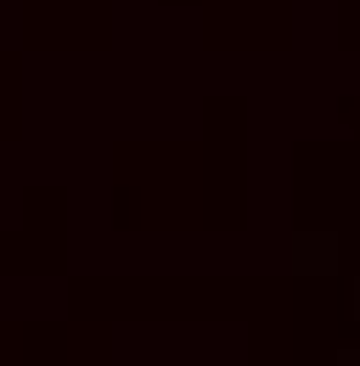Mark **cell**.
<instances>
[{
    "instance_id": "1",
    "label": "cell",
    "mask_w": 360,
    "mask_h": 366,
    "mask_svg": "<svg viewBox=\"0 0 360 366\" xmlns=\"http://www.w3.org/2000/svg\"><path fill=\"white\" fill-rule=\"evenodd\" d=\"M338 254H344V242L332 231H299L293 237V271L299 276H332L338 271Z\"/></svg>"
},
{
    "instance_id": "2",
    "label": "cell",
    "mask_w": 360,
    "mask_h": 366,
    "mask_svg": "<svg viewBox=\"0 0 360 366\" xmlns=\"http://www.w3.org/2000/svg\"><path fill=\"white\" fill-rule=\"evenodd\" d=\"M344 361H355V366H360V350H349V355H344Z\"/></svg>"
}]
</instances>
